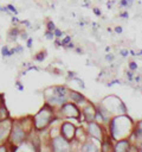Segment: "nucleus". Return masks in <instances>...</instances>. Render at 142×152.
I'll return each mask as SVG.
<instances>
[{
    "label": "nucleus",
    "mask_w": 142,
    "mask_h": 152,
    "mask_svg": "<svg viewBox=\"0 0 142 152\" xmlns=\"http://www.w3.org/2000/svg\"><path fill=\"white\" fill-rule=\"evenodd\" d=\"M52 119H53V109L47 103L33 118V124H34L36 129L41 131V129L46 128L51 124V120Z\"/></svg>",
    "instance_id": "nucleus-1"
},
{
    "label": "nucleus",
    "mask_w": 142,
    "mask_h": 152,
    "mask_svg": "<svg viewBox=\"0 0 142 152\" xmlns=\"http://www.w3.org/2000/svg\"><path fill=\"white\" fill-rule=\"evenodd\" d=\"M26 129L24 128L22 124L19 121H15L14 124H12V128H11V133H9V141L13 146L18 147L20 144H22V141L26 138Z\"/></svg>",
    "instance_id": "nucleus-2"
},
{
    "label": "nucleus",
    "mask_w": 142,
    "mask_h": 152,
    "mask_svg": "<svg viewBox=\"0 0 142 152\" xmlns=\"http://www.w3.org/2000/svg\"><path fill=\"white\" fill-rule=\"evenodd\" d=\"M52 150L53 152H70V144L62 135L52 139Z\"/></svg>",
    "instance_id": "nucleus-3"
},
{
    "label": "nucleus",
    "mask_w": 142,
    "mask_h": 152,
    "mask_svg": "<svg viewBox=\"0 0 142 152\" xmlns=\"http://www.w3.org/2000/svg\"><path fill=\"white\" fill-rule=\"evenodd\" d=\"M60 113L66 118H76L77 119L79 116V110L73 103H66L65 102L64 104H62Z\"/></svg>",
    "instance_id": "nucleus-4"
},
{
    "label": "nucleus",
    "mask_w": 142,
    "mask_h": 152,
    "mask_svg": "<svg viewBox=\"0 0 142 152\" xmlns=\"http://www.w3.org/2000/svg\"><path fill=\"white\" fill-rule=\"evenodd\" d=\"M62 132V137L64 138V139H66L67 141L69 140H72L73 138H75V135H76V128H75V126L72 125V124H70V122H64L63 125H62V129H60Z\"/></svg>",
    "instance_id": "nucleus-5"
},
{
    "label": "nucleus",
    "mask_w": 142,
    "mask_h": 152,
    "mask_svg": "<svg viewBox=\"0 0 142 152\" xmlns=\"http://www.w3.org/2000/svg\"><path fill=\"white\" fill-rule=\"evenodd\" d=\"M11 128H12V122L8 121V119L0 121V142H2L9 137Z\"/></svg>",
    "instance_id": "nucleus-6"
},
{
    "label": "nucleus",
    "mask_w": 142,
    "mask_h": 152,
    "mask_svg": "<svg viewBox=\"0 0 142 152\" xmlns=\"http://www.w3.org/2000/svg\"><path fill=\"white\" fill-rule=\"evenodd\" d=\"M88 131H89V134L92 135V137H95L96 139H101V138H102L101 128H99V126H98L97 124L90 121L89 125H88Z\"/></svg>",
    "instance_id": "nucleus-7"
},
{
    "label": "nucleus",
    "mask_w": 142,
    "mask_h": 152,
    "mask_svg": "<svg viewBox=\"0 0 142 152\" xmlns=\"http://www.w3.org/2000/svg\"><path fill=\"white\" fill-rule=\"evenodd\" d=\"M83 114H84V116H85L86 121H89V122H90V121H92V120L95 119V116H96L95 107H93L92 104H88V106L85 107V109H84Z\"/></svg>",
    "instance_id": "nucleus-8"
},
{
    "label": "nucleus",
    "mask_w": 142,
    "mask_h": 152,
    "mask_svg": "<svg viewBox=\"0 0 142 152\" xmlns=\"http://www.w3.org/2000/svg\"><path fill=\"white\" fill-rule=\"evenodd\" d=\"M129 147V142L128 140H121L116 144L115 146V152H127Z\"/></svg>",
    "instance_id": "nucleus-9"
},
{
    "label": "nucleus",
    "mask_w": 142,
    "mask_h": 152,
    "mask_svg": "<svg viewBox=\"0 0 142 152\" xmlns=\"http://www.w3.org/2000/svg\"><path fill=\"white\" fill-rule=\"evenodd\" d=\"M69 96H70V99H71L73 102H80V101H84V96H83L82 94L77 93V91H73V90L69 91Z\"/></svg>",
    "instance_id": "nucleus-10"
},
{
    "label": "nucleus",
    "mask_w": 142,
    "mask_h": 152,
    "mask_svg": "<svg viewBox=\"0 0 142 152\" xmlns=\"http://www.w3.org/2000/svg\"><path fill=\"white\" fill-rule=\"evenodd\" d=\"M82 152H98V150L93 142H86L82 147Z\"/></svg>",
    "instance_id": "nucleus-11"
},
{
    "label": "nucleus",
    "mask_w": 142,
    "mask_h": 152,
    "mask_svg": "<svg viewBox=\"0 0 142 152\" xmlns=\"http://www.w3.org/2000/svg\"><path fill=\"white\" fill-rule=\"evenodd\" d=\"M8 116H9V114H8V110L5 107V104L4 103L0 104V121H4L6 119H8Z\"/></svg>",
    "instance_id": "nucleus-12"
},
{
    "label": "nucleus",
    "mask_w": 142,
    "mask_h": 152,
    "mask_svg": "<svg viewBox=\"0 0 142 152\" xmlns=\"http://www.w3.org/2000/svg\"><path fill=\"white\" fill-rule=\"evenodd\" d=\"M1 53H2L4 57H11L14 52H13L12 49H8L7 46H2V49H1Z\"/></svg>",
    "instance_id": "nucleus-13"
},
{
    "label": "nucleus",
    "mask_w": 142,
    "mask_h": 152,
    "mask_svg": "<svg viewBox=\"0 0 142 152\" xmlns=\"http://www.w3.org/2000/svg\"><path fill=\"white\" fill-rule=\"evenodd\" d=\"M18 34H19L18 28H12V30L9 31V33H8V37H9L11 40H15L17 37H18Z\"/></svg>",
    "instance_id": "nucleus-14"
},
{
    "label": "nucleus",
    "mask_w": 142,
    "mask_h": 152,
    "mask_svg": "<svg viewBox=\"0 0 142 152\" xmlns=\"http://www.w3.org/2000/svg\"><path fill=\"white\" fill-rule=\"evenodd\" d=\"M45 55H46V52H39V53H37L34 56V59L38 61V62H41V61L45 59Z\"/></svg>",
    "instance_id": "nucleus-15"
},
{
    "label": "nucleus",
    "mask_w": 142,
    "mask_h": 152,
    "mask_svg": "<svg viewBox=\"0 0 142 152\" xmlns=\"http://www.w3.org/2000/svg\"><path fill=\"white\" fill-rule=\"evenodd\" d=\"M69 43H71V37H70V36H66L64 39H62V40H60V44H62V45H64V46H66Z\"/></svg>",
    "instance_id": "nucleus-16"
},
{
    "label": "nucleus",
    "mask_w": 142,
    "mask_h": 152,
    "mask_svg": "<svg viewBox=\"0 0 142 152\" xmlns=\"http://www.w3.org/2000/svg\"><path fill=\"white\" fill-rule=\"evenodd\" d=\"M53 34H54V37H57V38H62V36H63V32L59 30V28H54L53 30Z\"/></svg>",
    "instance_id": "nucleus-17"
},
{
    "label": "nucleus",
    "mask_w": 142,
    "mask_h": 152,
    "mask_svg": "<svg viewBox=\"0 0 142 152\" xmlns=\"http://www.w3.org/2000/svg\"><path fill=\"white\" fill-rule=\"evenodd\" d=\"M6 7H7V10H8L9 12H12V13H14V14H18V11H17V8H15L13 5L9 4V5H7Z\"/></svg>",
    "instance_id": "nucleus-18"
},
{
    "label": "nucleus",
    "mask_w": 142,
    "mask_h": 152,
    "mask_svg": "<svg viewBox=\"0 0 142 152\" xmlns=\"http://www.w3.org/2000/svg\"><path fill=\"white\" fill-rule=\"evenodd\" d=\"M56 28V25H54V23L53 21H47V31H53Z\"/></svg>",
    "instance_id": "nucleus-19"
},
{
    "label": "nucleus",
    "mask_w": 142,
    "mask_h": 152,
    "mask_svg": "<svg viewBox=\"0 0 142 152\" xmlns=\"http://www.w3.org/2000/svg\"><path fill=\"white\" fill-rule=\"evenodd\" d=\"M45 37L47 38V39H53L54 38V34H53V31H46L45 32Z\"/></svg>",
    "instance_id": "nucleus-20"
},
{
    "label": "nucleus",
    "mask_w": 142,
    "mask_h": 152,
    "mask_svg": "<svg viewBox=\"0 0 142 152\" xmlns=\"http://www.w3.org/2000/svg\"><path fill=\"white\" fill-rule=\"evenodd\" d=\"M129 68H130V70H135V69H137V64L135 62H130L129 63Z\"/></svg>",
    "instance_id": "nucleus-21"
},
{
    "label": "nucleus",
    "mask_w": 142,
    "mask_h": 152,
    "mask_svg": "<svg viewBox=\"0 0 142 152\" xmlns=\"http://www.w3.org/2000/svg\"><path fill=\"white\" fill-rule=\"evenodd\" d=\"M73 80H75V81H76V82H78V83H79V84H78V86H79V87H80V88H84V87H85V86H84V82H83V81H82V80H79V78H77V77H75V78H73Z\"/></svg>",
    "instance_id": "nucleus-22"
},
{
    "label": "nucleus",
    "mask_w": 142,
    "mask_h": 152,
    "mask_svg": "<svg viewBox=\"0 0 142 152\" xmlns=\"http://www.w3.org/2000/svg\"><path fill=\"white\" fill-rule=\"evenodd\" d=\"M121 55H122L123 57H127V56L129 55V51H128V50H121Z\"/></svg>",
    "instance_id": "nucleus-23"
},
{
    "label": "nucleus",
    "mask_w": 142,
    "mask_h": 152,
    "mask_svg": "<svg viewBox=\"0 0 142 152\" xmlns=\"http://www.w3.org/2000/svg\"><path fill=\"white\" fill-rule=\"evenodd\" d=\"M105 59H106V61H109V62H111V61L114 59V56L109 53V55H106V56H105Z\"/></svg>",
    "instance_id": "nucleus-24"
},
{
    "label": "nucleus",
    "mask_w": 142,
    "mask_h": 152,
    "mask_svg": "<svg viewBox=\"0 0 142 152\" xmlns=\"http://www.w3.org/2000/svg\"><path fill=\"white\" fill-rule=\"evenodd\" d=\"M93 13H95L96 15H98V17L101 15V11H99V10H98L97 7H95V8H93Z\"/></svg>",
    "instance_id": "nucleus-25"
},
{
    "label": "nucleus",
    "mask_w": 142,
    "mask_h": 152,
    "mask_svg": "<svg viewBox=\"0 0 142 152\" xmlns=\"http://www.w3.org/2000/svg\"><path fill=\"white\" fill-rule=\"evenodd\" d=\"M0 152H7V147L5 145H0Z\"/></svg>",
    "instance_id": "nucleus-26"
},
{
    "label": "nucleus",
    "mask_w": 142,
    "mask_h": 152,
    "mask_svg": "<svg viewBox=\"0 0 142 152\" xmlns=\"http://www.w3.org/2000/svg\"><path fill=\"white\" fill-rule=\"evenodd\" d=\"M115 32H116V33H121V32H122V27H121V26H116V27H115Z\"/></svg>",
    "instance_id": "nucleus-27"
},
{
    "label": "nucleus",
    "mask_w": 142,
    "mask_h": 152,
    "mask_svg": "<svg viewBox=\"0 0 142 152\" xmlns=\"http://www.w3.org/2000/svg\"><path fill=\"white\" fill-rule=\"evenodd\" d=\"M128 150H129V147H128ZM128 152H138V150L136 147H130V150Z\"/></svg>",
    "instance_id": "nucleus-28"
},
{
    "label": "nucleus",
    "mask_w": 142,
    "mask_h": 152,
    "mask_svg": "<svg viewBox=\"0 0 142 152\" xmlns=\"http://www.w3.org/2000/svg\"><path fill=\"white\" fill-rule=\"evenodd\" d=\"M31 45H32V38H30L27 40V48H31Z\"/></svg>",
    "instance_id": "nucleus-29"
},
{
    "label": "nucleus",
    "mask_w": 142,
    "mask_h": 152,
    "mask_svg": "<svg viewBox=\"0 0 142 152\" xmlns=\"http://www.w3.org/2000/svg\"><path fill=\"white\" fill-rule=\"evenodd\" d=\"M20 84H21L20 82H17V87H18V89H19V90H22L24 88H22V86H20Z\"/></svg>",
    "instance_id": "nucleus-30"
},
{
    "label": "nucleus",
    "mask_w": 142,
    "mask_h": 152,
    "mask_svg": "<svg viewBox=\"0 0 142 152\" xmlns=\"http://www.w3.org/2000/svg\"><path fill=\"white\" fill-rule=\"evenodd\" d=\"M18 21H19V20L17 19V17H13V18H12V23H18Z\"/></svg>",
    "instance_id": "nucleus-31"
},
{
    "label": "nucleus",
    "mask_w": 142,
    "mask_h": 152,
    "mask_svg": "<svg viewBox=\"0 0 142 152\" xmlns=\"http://www.w3.org/2000/svg\"><path fill=\"white\" fill-rule=\"evenodd\" d=\"M21 38L22 39H27V34L26 33H21Z\"/></svg>",
    "instance_id": "nucleus-32"
},
{
    "label": "nucleus",
    "mask_w": 142,
    "mask_h": 152,
    "mask_svg": "<svg viewBox=\"0 0 142 152\" xmlns=\"http://www.w3.org/2000/svg\"><path fill=\"white\" fill-rule=\"evenodd\" d=\"M120 15H121V17H128V13H127V12H123V13H121Z\"/></svg>",
    "instance_id": "nucleus-33"
},
{
    "label": "nucleus",
    "mask_w": 142,
    "mask_h": 152,
    "mask_svg": "<svg viewBox=\"0 0 142 152\" xmlns=\"http://www.w3.org/2000/svg\"><path fill=\"white\" fill-rule=\"evenodd\" d=\"M4 103V97H2V95L0 94V104H2Z\"/></svg>",
    "instance_id": "nucleus-34"
},
{
    "label": "nucleus",
    "mask_w": 142,
    "mask_h": 152,
    "mask_svg": "<svg viewBox=\"0 0 142 152\" xmlns=\"http://www.w3.org/2000/svg\"><path fill=\"white\" fill-rule=\"evenodd\" d=\"M128 78H129V80L133 78V74H131V72H128Z\"/></svg>",
    "instance_id": "nucleus-35"
},
{
    "label": "nucleus",
    "mask_w": 142,
    "mask_h": 152,
    "mask_svg": "<svg viewBox=\"0 0 142 152\" xmlns=\"http://www.w3.org/2000/svg\"><path fill=\"white\" fill-rule=\"evenodd\" d=\"M141 152H142V147H141Z\"/></svg>",
    "instance_id": "nucleus-36"
}]
</instances>
